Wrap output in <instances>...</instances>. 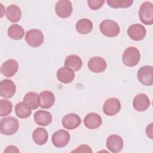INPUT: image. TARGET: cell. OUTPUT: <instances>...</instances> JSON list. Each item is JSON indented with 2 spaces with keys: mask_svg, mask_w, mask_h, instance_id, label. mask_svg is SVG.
<instances>
[{
  "mask_svg": "<svg viewBox=\"0 0 153 153\" xmlns=\"http://www.w3.org/2000/svg\"><path fill=\"white\" fill-rule=\"evenodd\" d=\"M19 127L17 119L13 117L1 118L0 121V131L4 135H13L16 133Z\"/></svg>",
  "mask_w": 153,
  "mask_h": 153,
  "instance_id": "cell-1",
  "label": "cell"
},
{
  "mask_svg": "<svg viewBox=\"0 0 153 153\" xmlns=\"http://www.w3.org/2000/svg\"><path fill=\"white\" fill-rule=\"evenodd\" d=\"M140 59L139 50L134 47H129L125 50L123 54L122 60L123 63L128 67H133L137 65Z\"/></svg>",
  "mask_w": 153,
  "mask_h": 153,
  "instance_id": "cell-2",
  "label": "cell"
},
{
  "mask_svg": "<svg viewBox=\"0 0 153 153\" xmlns=\"http://www.w3.org/2000/svg\"><path fill=\"white\" fill-rule=\"evenodd\" d=\"M99 28L101 33L108 37L116 36L120 32V28L117 23L109 19L102 21L100 24Z\"/></svg>",
  "mask_w": 153,
  "mask_h": 153,
  "instance_id": "cell-3",
  "label": "cell"
},
{
  "mask_svg": "<svg viewBox=\"0 0 153 153\" xmlns=\"http://www.w3.org/2000/svg\"><path fill=\"white\" fill-rule=\"evenodd\" d=\"M139 14L142 23L146 25H151L153 23L152 4L148 1L142 3L139 8Z\"/></svg>",
  "mask_w": 153,
  "mask_h": 153,
  "instance_id": "cell-4",
  "label": "cell"
},
{
  "mask_svg": "<svg viewBox=\"0 0 153 153\" xmlns=\"http://www.w3.org/2000/svg\"><path fill=\"white\" fill-rule=\"evenodd\" d=\"M25 40L27 44L32 47H38L44 42V35L38 29H33L26 32Z\"/></svg>",
  "mask_w": 153,
  "mask_h": 153,
  "instance_id": "cell-5",
  "label": "cell"
},
{
  "mask_svg": "<svg viewBox=\"0 0 153 153\" xmlns=\"http://www.w3.org/2000/svg\"><path fill=\"white\" fill-rule=\"evenodd\" d=\"M137 77L139 81L145 85L153 84V68L151 66H143L137 71Z\"/></svg>",
  "mask_w": 153,
  "mask_h": 153,
  "instance_id": "cell-6",
  "label": "cell"
},
{
  "mask_svg": "<svg viewBox=\"0 0 153 153\" xmlns=\"http://www.w3.org/2000/svg\"><path fill=\"white\" fill-rule=\"evenodd\" d=\"M71 139L69 133L65 130H59L52 136L53 144L57 148H63L66 146Z\"/></svg>",
  "mask_w": 153,
  "mask_h": 153,
  "instance_id": "cell-7",
  "label": "cell"
},
{
  "mask_svg": "<svg viewBox=\"0 0 153 153\" xmlns=\"http://www.w3.org/2000/svg\"><path fill=\"white\" fill-rule=\"evenodd\" d=\"M56 14L61 18L69 17L72 12V5L69 0H60L57 2L55 6Z\"/></svg>",
  "mask_w": 153,
  "mask_h": 153,
  "instance_id": "cell-8",
  "label": "cell"
},
{
  "mask_svg": "<svg viewBox=\"0 0 153 153\" xmlns=\"http://www.w3.org/2000/svg\"><path fill=\"white\" fill-rule=\"evenodd\" d=\"M121 109V103L120 100L115 97L108 99L104 103L103 111L105 115L114 116L118 114Z\"/></svg>",
  "mask_w": 153,
  "mask_h": 153,
  "instance_id": "cell-9",
  "label": "cell"
},
{
  "mask_svg": "<svg viewBox=\"0 0 153 153\" xmlns=\"http://www.w3.org/2000/svg\"><path fill=\"white\" fill-rule=\"evenodd\" d=\"M16 91L14 82L10 79H5L0 82V95L2 97L9 99L12 97Z\"/></svg>",
  "mask_w": 153,
  "mask_h": 153,
  "instance_id": "cell-10",
  "label": "cell"
},
{
  "mask_svg": "<svg viewBox=\"0 0 153 153\" xmlns=\"http://www.w3.org/2000/svg\"><path fill=\"white\" fill-rule=\"evenodd\" d=\"M146 31L145 27L138 23L130 26L127 29L128 36L133 40L139 41L142 40L146 36Z\"/></svg>",
  "mask_w": 153,
  "mask_h": 153,
  "instance_id": "cell-11",
  "label": "cell"
},
{
  "mask_svg": "<svg viewBox=\"0 0 153 153\" xmlns=\"http://www.w3.org/2000/svg\"><path fill=\"white\" fill-rule=\"evenodd\" d=\"M106 67L107 65L105 60L99 56L91 57L88 62V68L92 72H103L104 71H105Z\"/></svg>",
  "mask_w": 153,
  "mask_h": 153,
  "instance_id": "cell-12",
  "label": "cell"
},
{
  "mask_svg": "<svg viewBox=\"0 0 153 153\" xmlns=\"http://www.w3.org/2000/svg\"><path fill=\"white\" fill-rule=\"evenodd\" d=\"M106 147L112 152H119L123 147L122 137L117 134L110 135L106 140Z\"/></svg>",
  "mask_w": 153,
  "mask_h": 153,
  "instance_id": "cell-13",
  "label": "cell"
},
{
  "mask_svg": "<svg viewBox=\"0 0 153 153\" xmlns=\"http://www.w3.org/2000/svg\"><path fill=\"white\" fill-rule=\"evenodd\" d=\"M150 105V100L148 97L143 93L137 94L133 99V108L139 112L146 111Z\"/></svg>",
  "mask_w": 153,
  "mask_h": 153,
  "instance_id": "cell-14",
  "label": "cell"
},
{
  "mask_svg": "<svg viewBox=\"0 0 153 153\" xmlns=\"http://www.w3.org/2000/svg\"><path fill=\"white\" fill-rule=\"evenodd\" d=\"M62 123L65 128L74 130L81 124V120L77 114L72 113L65 115L62 118Z\"/></svg>",
  "mask_w": 153,
  "mask_h": 153,
  "instance_id": "cell-15",
  "label": "cell"
},
{
  "mask_svg": "<svg viewBox=\"0 0 153 153\" xmlns=\"http://www.w3.org/2000/svg\"><path fill=\"white\" fill-rule=\"evenodd\" d=\"M18 69V62L14 59H8L2 64L1 72L5 76L11 77L16 74Z\"/></svg>",
  "mask_w": 153,
  "mask_h": 153,
  "instance_id": "cell-16",
  "label": "cell"
},
{
  "mask_svg": "<svg viewBox=\"0 0 153 153\" xmlns=\"http://www.w3.org/2000/svg\"><path fill=\"white\" fill-rule=\"evenodd\" d=\"M102 123L100 116L94 112L88 114L84 119L85 127L89 129H96L99 128Z\"/></svg>",
  "mask_w": 153,
  "mask_h": 153,
  "instance_id": "cell-17",
  "label": "cell"
},
{
  "mask_svg": "<svg viewBox=\"0 0 153 153\" xmlns=\"http://www.w3.org/2000/svg\"><path fill=\"white\" fill-rule=\"evenodd\" d=\"M58 80L64 84H69L73 81L75 78V73L73 70L66 67L60 68L57 72Z\"/></svg>",
  "mask_w": 153,
  "mask_h": 153,
  "instance_id": "cell-18",
  "label": "cell"
},
{
  "mask_svg": "<svg viewBox=\"0 0 153 153\" xmlns=\"http://www.w3.org/2000/svg\"><path fill=\"white\" fill-rule=\"evenodd\" d=\"M33 118L35 123L41 126H47L52 121V115L51 113L43 110H38L35 112Z\"/></svg>",
  "mask_w": 153,
  "mask_h": 153,
  "instance_id": "cell-19",
  "label": "cell"
},
{
  "mask_svg": "<svg viewBox=\"0 0 153 153\" xmlns=\"http://www.w3.org/2000/svg\"><path fill=\"white\" fill-rule=\"evenodd\" d=\"M40 99V107L44 109L50 108L55 102L54 94L50 91L45 90L39 94Z\"/></svg>",
  "mask_w": 153,
  "mask_h": 153,
  "instance_id": "cell-20",
  "label": "cell"
},
{
  "mask_svg": "<svg viewBox=\"0 0 153 153\" xmlns=\"http://www.w3.org/2000/svg\"><path fill=\"white\" fill-rule=\"evenodd\" d=\"M23 102L30 109H36L40 106L39 96L36 92H29L25 96Z\"/></svg>",
  "mask_w": 153,
  "mask_h": 153,
  "instance_id": "cell-21",
  "label": "cell"
},
{
  "mask_svg": "<svg viewBox=\"0 0 153 153\" xmlns=\"http://www.w3.org/2000/svg\"><path fill=\"white\" fill-rule=\"evenodd\" d=\"M64 65L65 67L70 68L74 71H78L81 68L82 66V62L78 56L71 54L66 58Z\"/></svg>",
  "mask_w": 153,
  "mask_h": 153,
  "instance_id": "cell-22",
  "label": "cell"
},
{
  "mask_svg": "<svg viewBox=\"0 0 153 153\" xmlns=\"http://www.w3.org/2000/svg\"><path fill=\"white\" fill-rule=\"evenodd\" d=\"M48 137V132L44 128H36L32 133V139L33 142L39 145H44L47 142Z\"/></svg>",
  "mask_w": 153,
  "mask_h": 153,
  "instance_id": "cell-23",
  "label": "cell"
},
{
  "mask_svg": "<svg viewBox=\"0 0 153 153\" xmlns=\"http://www.w3.org/2000/svg\"><path fill=\"white\" fill-rule=\"evenodd\" d=\"M6 17L7 19L12 23L19 22L22 17L20 8L14 4L9 5L6 10Z\"/></svg>",
  "mask_w": 153,
  "mask_h": 153,
  "instance_id": "cell-24",
  "label": "cell"
},
{
  "mask_svg": "<svg viewBox=\"0 0 153 153\" xmlns=\"http://www.w3.org/2000/svg\"><path fill=\"white\" fill-rule=\"evenodd\" d=\"M93 27V23L88 19H80L75 25V28L77 32L82 35L89 33L92 30Z\"/></svg>",
  "mask_w": 153,
  "mask_h": 153,
  "instance_id": "cell-25",
  "label": "cell"
},
{
  "mask_svg": "<svg viewBox=\"0 0 153 153\" xmlns=\"http://www.w3.org/2000/svg\"><path fill=\"white\" fill-rule=\"evenodd\" d=\"M7 33L11 39L19 40L23 37L25 30L21 26L17 24H13L8 27Z\"/></svg>",
  "mask_w": 153,
  "mask_h": 153,
  "instance_id": "cell-26",
  "label": "cell"
},
{
  "mask_svg": "<svg viewBox=\"0 0 153 153\" xmlns=\"http://www.w3.org/2000/svg\"><path fill=\"white\" fill-rule=\"evenodd\" d=\"M15 112L20 118H27L31 114V109L23 102H19L15 106Z\"/></svg>",
  "mask_w": 153,
  "mask_h": 153,
  "instance_id": "cell-27",
  "label": "cell"
},
{
  "mask_svg": "<svg viewBox=\"0 0 153 153\" xmlns=\"http://www.w3.org/2000/svg\"><path fill=\"white\" fill-rule=\"evenodd\" d=\"M108 5L114 8H128L130 7L133 1L132 0H108Z\"/></svg>",
  "mask_w": 153,
  "mask_h": 153,
  "instance_id": "cell-28",
  "label": "cell"
},
{
  "mask_svg": "<svg viewBox=\"0 0 153 153\" xmlns=\"http://www.w3.org/2000/svg\"><path fill=\"white\" fill-rule=\"evenodd\" d=\"M13 109L12 103L6 99L0 100V116H6L9 115Z\"/></svg>",
  "mask_w": 153,
  "mask_h": 153,
  "instance_id": "cell-29",
  "label": "cell"
},
{
  "mask_svg": "<svg viewBox=\"0 0 153 153\" xmlns=\"http://www.w3.org/2000/svg\"><path fill=\"white\" fill-rule=\"evenodd\" d=\"M104 2L103 0H88L87 1L89 8L93 10H97L102 7Z\"/></svg>",
  "mask_w": 153,
  "mask_h": 153,
  "instance_id": "cell-30",
  "label": "cell"
},
{
  "mask_svg": "<svg viewBox=\"0 0 153 153\" xmlns=\"http://www.w3.org/2000/svg\"><path fill=\"white\" fill-rule=\"evenodd\" d=\"M72 152H92L91 148L87 145H81L76 149L73 150Z\"/></svg>",
  "mask_w": 153,
  "mask_h": 153,
  "instance_id": "cell-31",
  "label": "cell"
},
{
  "mask_svg": "<svg viewBox=\"0 0 153 153\" xmlns=\"http://www.w3.org/2000/svg\"><path fill=\"white\" fill-rule=\"evenodd\" d=\"M19 150L17 149V148L13 145L8 146L6 148V149L4 150V152H19Z\"/></svg>",
  "mask_w": 153,
  "mask_h": 153,
  "instance_id": "cell-32",
  "label": "cell"
},
{
  "mask_svg": "<svg viewBox=\"0 0 153 153\" xmlns=\"http://www.w3.org/2000/svg\"><path fill=\"white\" fill-rule=\"evenodd\" d=\"M146 134L148 137L152 139V123H151L146 128Z\"/></svg>",
  "mask_w": 153,
  "mask_h": 153,
  "instance_id": "cell-33",
  "label": "cell"
}]
</instances>
